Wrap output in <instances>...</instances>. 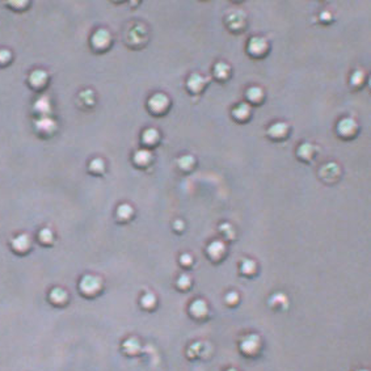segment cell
Returning <instances> with one entry per match:
<instances>
[{"label": "cell", "instance_id": "cell-1", "mask_svg": "<svg viewBox=\"0 0 371 371\" xmlns=\"http://www.w3.org/2000/svg\"><path fill=\"white\" fill-rule=\"evenodd\" d=\"M269 50H270V44L265 37L253 36L248 41L247 53L252 58H256V59L264 58L269 53Z\"/></svg>", "mask_w": 371, "mask_h": 371}, {"label": "cell", "instance_id": "cell-2", "mask_svg": "<svg viewBox=\"0 0 371 371\" xmlns=\"http://www.w3.org/2000/svg\"><path fill=\"white\" fill-rule=\"evenodd\" d=\"M148 110L155 114V116H163L168 112V109L171 106V101L168 99L167 95L164 93H155L152 95L147 101Z\"/></svg>", "mask_w": 371, "mask_h": 371}, {"label": "cell", "instance_id": "cell-3", "mask_svg": "<svg viewBox=\"0 0 371 371\" xmlns=\"http://www.w3.org/2000/svg\"><path fill=\"white\" fill-rule=\"evenodd\" d=\"M359 126L357 124V121L351 117H344L339 121L336 132L343 139H351L358 134Z\"/></svg>", "mask_w": 371, "mask_h": 371}, {"label": "cell", "instance_id": "cell-4", "mask_svg": "<svg viewBox=\"0 0 371 371\" xmlns=\"http://www.w3.org/2000/svg\"><path fill=\"white\" fill-rule=\"evenodd\" d=\"M110 44H112V36L106 29H97L96 32L92 34L91 45L97 52H104L110 46Z\"/></svg>", "mask_w": 371, "mask_h": 371}, {"label": "cell", "instance_id": "cell-5", "mask_svg": "<svg viewBox=\"0 0 371 371\" xmlns=\"http://www.w3.org/2000/svg\"><path fill=\"white\" fill-rule=\"evenodd\" d=\"M101 286H103V282L99 277L96 275L87 274L84 275L81 281H80V292L85 294V295H95L96 292H100Z\"/></svg>", "mask_w": 371, "mask_h": 371}, {"label": "cell", "instance_id": "cell-6", "mask_svg": "<svg viewBox=\"0 0 371 371\" xmlns=\"http://www.w3.org/2000/svg\"><path fill=\"white\" fill-rule=\"evenodd\" d=\"M226 24H227V28L234 33L241 32L243 29H245V25H247V17H245V13L241 12V11H232L227 15L226 17Z\"/></svg>", "mask_w": 371, "mask_h": 371}, {"label": "cell", "instance_id": "cell-7", "mask_svg": "<svg viewBox=\"0 0 371 371\" xmlns=\"http://www.w3.org/2000/svg\"><path fill=\"white\" fill-rule=\"evenodd\" d=\"M319 176L324 183L335 184L339 181L340 176H341V168L339 164L331 161V163L324 164L323 167L320 168Z\"/></svg>", "mask_w": 371, "mask_h": 371}, {"label": "cell", "instance_id": "cell-8", "mask_svg": "<svg viewBox=\"0 0 371 371\" xmlns=\"http://www.w3.org/2000/svg\"><path fill=\"white\" fill-rule=\"evenodd\" d=\"M266 134L271 140H277V142L288 139L289 134H290V125L284 122V121L274 122V124H271L269 126Z\"/></svg>", "mask_w": 371, "mask_h": 371}, {"label": "cell", "instance_id": "cell-9", "mask_svg": "<svg viewBox=\"0 0 371 371\" xmlns=\"http://www.w3.org/2000/svg\"><path fill=\"white\" fill-rule=\"evenodd\" d=\"M209 83V78L201 75L198 72H193L186 80V89L192 95H200L201 92H204Z\"/></svg>", "mask_w": 371, "mask_h": 371}, {"label": "cell", "instance_id": "cell-10", "mask_svg": "<svg viewBox=\"0 0 371 371\" xmlns=\"http://www.w3.org/2000/svg\"><path fill=\"white\" fill-rule=\"evenodd\" d=\"M234 120L238 122H247L251 120L252 116V108L248 103H240L236 106H234L231 112Z\"/></svg>", "mask_w": 371, "mask_h": 371}, {"label": "cell", "instance_id": "cell-11", "mask_svg": "<svg viewBox=\"0 0 371 371\" xmlns=\"http://www.w3.org/2000/svg\"><path fill=\"white\" fill-rule=\"evenodd\" d=\"M206 252H208V256L210 257V260L219 261L226 255V244L223 241H220V240H214L212 243L209 244Z\"/></svg>", "mask_w": 371, "mask_h": 371}, {"label": "cell", "instance_id": "cell-12", "mask_svg": "<svg viewBox=\"0 0 371 371\" xmlns=\"http://www.w3.org/2000/svg\"><path fill=\"white\" fill-rule=\"evenodd\" d=\"M245 97H247L248 104L252 105H260L263 104L265 100V92L263 88L257 87V85H252L245 91Z\"/></svg>", "mask_w": 371, "mask_h": 371}, {"label": "cell", "instance_id": "cell-13", "mask_svg": "<svg viewBox=\"0 0 371 371\" xmlns=\"http://www.w3.org/2000/svg\"><path fill=\"white\" fill-rule=\"evenodd\" d=\"M316 151H318V150H316V147L314 144L310 143V142H303V143L299 144V147L296 150V156H298L302 161L310 163V161H312V159H314Z\"/></svg>", "mask_w": 371, "mask_h": 371}, {"label": "cell", "instance_id": "cell-14", "mask_svg": "<svg viewBox=\"0 0 371 371\" xmlns=\"http://www.w3.org/2000/svg\"><path fill=\"white\" fill-rule=\"evenodd\" d=\"M212 76L218 81H227L231 76V67L226 62H216L212 67Z\"/></svg>", "mask_w": 371, "mask_h": 371}, {"label": "cell", "instance_id": "cell-15", "mask_svg": "<svg viewBox=\"0 0 371 371\" xmlns=\"http://www.w3.org/2000/svg\"><path fill=\"white\" fill-rule=\"evenodd\" d=\"M154 156H152V152L147 148H142V150H138V151L134 154L132 156V161L135 164L136 167H147L148 164H151Z\"/></svg>", "mask_w": 371, "mask_h": 371}, {"label": "cell", "instance_id": "cell-16", "mask_svg": "<svg viewBox=\"0 0 371 371\" xmlns=\"http://www.w3.org/2000/svg\"><path fill=\"white\" fill-rule=\"evenodd\" d=\"M160 142V132L156 129H146L142 134V143L147 147H154Z\"/></svg>", "mask_w": 371, "mask_h": 371}, {"label": "cell", "instance_id": "cell-17", "mask_svg": "<svg viewBox=\"0 0 371 371\" xmlns=\"http://www.w3.org/2000/svg\"><path fill=\"white\" fill-rule=\"evenodd\" d=\"M197 164L196 158L190 154H186V155L180 156L177 159V167H179L180 171L183 172H192L194 169Z\"/></svg>", "mask_w": 371, "mask_h": 371}, {"label": "cell", "instance_id": "cell-18", "mask_svg": "<svg viewBox=\"0 0 371 371\" xmlns=\"http://www.w3.org/2000/svg\"><path fill=\"white\" fill-rule=\"evenodd\" d=\"M12 247L13 249H16L19 252L26 251L29 247H30V239H29L28 235H19L16 236L15 239L12 240Z\"/></svg>", "mask_w": 371, "mask_h": 371}, {"label": "cell", "instance_id": "cell-19", "mask_svg": "<svg viewBox=\"0 0 371 371\" xmlns=\"http://www.w3.org/2000/svg\"><path fill=\"white\" fill-rule=\"evenodd\" d=\"M365 80H366V74L361 68H357L354 71L351 72L350 78H349V81H350L351 87L354 88H361L365 84Z\"/></svg>", "mask_w": 371, "mask_h": 371}, {"label": "cell", "instance_id": "cell-20", "mask_svg": "<svg viewBox=\"0 0 371 371\" xmlns=\"http://www.w3.org/2000/svg\"><path fill=\"white\" fill-rule=\"evenodd\" d=\"M46 72L42 71V70H36V71H33L29 76V81L32 84L33 87H42L46 81Z\"/></svg>", "mask_w": 371, "mask_h": 371}, {"label": "cell", "instance_id": "cell-21", "mask_svg": "<svg viewBox=\"0 0 371 371\" xmlns=\"http://www.w3.org/2000/svg\"><path fill=\"white\" fill-rule=\"evenodd\" d=\"M190 312L194 316H205L208 314V304L202 299H196L190 304Z\"/></svg>", "mask_w": 371, "mask_h": 371}, {"label": "cell", "instance_id": "cell-22", "mask_svg": "<svg viewBox=\"0 0 371 371\" xmlns=\"http://www.w3.org/2000/svg\"><path fill=\"white\" fill-rule=\"evenodd\" d=\"M132 214H134V209L128 204L120 205L117 209V216L121 220H129L132 216Z\"/></svg>", "mask_w": 371, "mask_h": 371}, {"label": "cell", "instance_id": "cell-23", "mask_svg": "<svg viewBox=\"0 0 371 371\" xmlns=\"http://www.w3.org/2000/svg\"><path fill=\"white\" fill-rule=\"evenodd\" d=\"M50 299H52V302H54V303L56 304L63 303L64 300L67 299V292H64L63 289H53L52 292H50Z\"/></svg>", "mask_w": 371, "mask_h": 371}, {"label": "cell", "instance_id": "cell-24", "mask_svg": "<svg viewBox=\"0 0 371 371\" xmlns=\"http://www.w3.org/2000/svg\"><path fill=\"white\" fill-rule=\"evenodd\" d=\"M240 270L245 275H253L256 273V263L253 260L244 259L240 265Z\"/></svg>", "mask_w": 371, "mask_h": 371}, {"label": "cell", "instance_id": "cell-25", "mask_svg": "<svg viewBox=\"0 0 371 371\" xmlns=\"http://www.w3.org/2000/svg\"><path fill=\"white\" fill-rule=\"evenodd\" d=\"M89 171L93 173V175H101V173H104L105 171V163L104 160L100 159V158H96V159H93L89 163Z\"/></svg>", "mask_w": 371, "mask_h": 371}, {"label": "cell", "instance_id": "cell-26", "mask_svg": "<svg viewBox=\"0 0 371 371\" xmlns=\"http://www.w3.org/2000/svg\"><path fill=\"white\" fill-rule=\"evenodd\" d=\"M80 99L84 101L85 105H93V103H95V93L91 89H87V91H83L80 93Z\"/></svg>", "mask_w": 371, "mask_h": 371}, {"label": "cell", "instance_id": "cell-27", "mask_svg": "<svg viewBox=\"0 0 371 371\" xmlns=\"http://www.w3.org/2000/svg\"><path fill=\"white\" fill-rule=\"evenodd\" d=\"M190 285H192V280H190V277L186 274L180 275L179 280H177V286L181 290H186V289L190 288Z\"/></svg>", "mask_w": 371, "mask_h": 371}, {"label": "cell", "instance_id": "cell-28", "mask_svg": "<svg viewBox=\"0 0 371 371\" xmlns=\"http://www.w3.org/2000/svg\"><path fill=\"white\" fill-rule=\"evenodd\" d=\"M155 303H156V298L152 292H147V294H144V295L142 296V306H143V307L150 308V307H152Z\"/></svg>", "mask_w": 371, "mask_h": 371}, {"label": "cell", "instance_id": "cell-29", "mask_svg": "<svg viewBox=\"0 0 371 371\" xmlns=\"http://www.w3.org/2000/svg\"><path fill=\"white\" fill-rule=\"evenodd\" d=\"M40 239L44 241V243H49V241H52L53 239V232L49 230V228H44V230H41L40 232Z\"/></svg>", "mask_w": 371, "mask_h": 371}, {"label": "cell", "instance_id": "cell-30", "mask_svg": "<svg viewBox=\"0 0 371 371\" xmlns=\"http://www.w3.org/2000/svg\"><path fill=\"white\" fill-rule=\"evenodd\" d=\"M180 263L183 264L184 266H190L193 264V256H190L189 253H184V255L180 257Z\"/></svg>", "mask_w": 371, "mask_h": 371}, {"label": "cell", "instance_id": "cell-31", "mask_svg": "<svg viewBox=\"0 0 371 371\" xmlns=\"http://www.w3.org/2000/svg\"><path fill=\"white\" fill-rule=\"evenodd\" d=\"M319 19H320V21L323 23V24H328V23L332 20L331 12H328V11H323V12L320 13Z\"/></svg>", "mask_w": 371, "mask_h": 371}, {"label": "cell", "instance_id": "cell-32", "mask_svg": "<svg viewBox=\"0 0 371 371\" xmlns=\"http://www.w3.org/2000/svg\"><path fill=\"white\" fill-rule=\"evenodd\" d=\"M11 53L8 50H0V63H5L9 59Z\"/></svg>", "mask_w": 371, "mask_h": 371}]
</instances>
